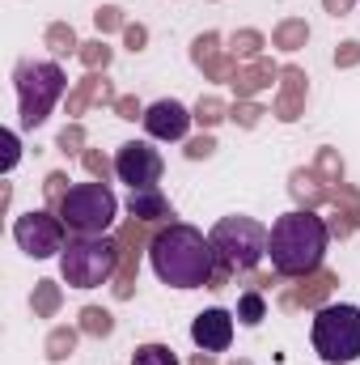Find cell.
Instances as JSON below:
<instances>
[{
  "instance_id": "cell-1",
  "label": "cell",
  "mask_w": 360,
  "mask_h": 365,
  "mask_svg": "<svg viewBox=\"0 0 360 365\" xmlns=\"http://www.w3.org/2000/svg\"><path fill=\"white\" fill-rule=\"evenodd\" d=\"M149 259L162 284L170 289H208L216 276V251L212 238H203L195 225L186 221H170L153 234L149 242Z\"/></svg>"
},
{
  "instance_id": "cell-2",
  "label": "cell",
  "mask_w": 360,
  "mask_h": 365,
  "mask_svg": "<svg viewBox=\"0 0 360 365\" xmlns=\"http://www.w3.org/2000/svg\"><path fill=\"white\" fill-rule=\"evenodd\" d=\"M327 247H331V225L314 208H292V212L275 217V225L268 230L271 268L284 280H301V276L318 272Z\"/></svg>"
},
{
  "instance_id": "cell-3",
  "label": "cell",
  "mask_w": 360,
  "mask_h": 365,
  "mask_svg": "<svg viewBox=\"0 0 360 365\" xmlns=\"http://www.w3.org/2000/svg\"><path fill=\"white\" fill-rule=\"evenodd\" d=\"M13 86H17L21 128H38V123H47L51 106L64 98L68 77H64V68L55 60H21L17 73H13Z\"/></svg>"
},
{
  "instance_id": "cell-4",
  "label": "cell",
  "mask_w": 360,
  "mask_h": 365,
  "mask_svg": "<svg viewBox=\"0 0 360 365\" xmlns=\"http://www.w3.org/2000/svg\"><path fill=\"white\" fill-rule=\"evenodd\" d=\"M115 268H119V238L77 234V238H68V247L60 251V276H64L73 289H97V284L110 280Z\"/></svg>"
},
{
  "instance_id": "cell-5",
  "label": "cell",
  "mask_w": 360,
  "mask_h": 365,
  "mask_svg": "<svg viewBox=\"0 0 360 365\" xmlns=\"http://www.w3.org/2000/svg\"><path fill=\"white\" fill-rule=\"evenodd\" d=\"M314 353L327 365H352L360 361V306H318L314 314Z\"/></svg>"
},
{
  "instance_id": "cell-6",
  "label": "cell",
  "mask_w": 360,
  "mask_h": 365,
  "mask_svg": "<svg viewBox=\"0 0 360 365\" xmlns=\"http://www.w3.org/2000/svg\"><path fill=\"white\" fill-rule=\"evenodd\" d=\"M208 238H212L216 264L229 272H250L268 255V230L255 217H221Z\"/></svg>"
},
{
  "instance_id": "cell-7",
  "label": "cell",
  "mask_w": 360,
  "mask_h": 365,
  "mask_svg": "<svg viewBox=\"0 0 360 365\" xmlns=\"http://www.w3.org/2000/svg\"><path fill=\"white\" fill-rule=\"evenodd\" d=\"M60 221L73 230V234H106L119 217V200L106 182H77L68 187V195L60 200Z\"/></svg>"
},
{
  "instance_id": "cell-8",
  "label": "cell",
  "mask_w": 360,
  "mask_h": 365,
  "mask_svg": "<svg viewBox=\"0 0 360 365\" xmlns=\"http://www.w3.org/2000/svg\"><path fill=\"white\" fill-rule=\"evenodd\" d=\"M64 221H60V212H51V208H30V212H21L17 221H13V242L30 255V259H51V255H60L68 242H64Z\"/></svg>"
},
{
  "instance_id": "cell-9",
  "label": "cell",
  "mask_w": 360,
  "mask_h": 365,
  "mask_svg": "<svg viewBox=\"0 0 360 365\" xmlns=\"http://www.w3.org/2000/svg\"><path fill=\"white\" fill-rule=\"evenodd\" d=\"M162 170H166V162H162V153L149 140H127L115 153V175H119V182H127L132 191L157 187L162 182Z\"/></svg>"
},
{
  "instance_id": "cell-10",
  "label": "cell",
  "mask_w": 360,
  "mask_h": 365,
  "mask_svg": "<svg viewBox=\"0 0 360 365\" xmlns=\"http://www.w3.org/2000/svg\"><path fill=\"white\" fill-rule=\"evenodd\" d=\"M149 221H127L115 238H119V284H115V297L119 302H127L132 293H136V268H140V247L144 242H153V234L144 230Z\"/></svg>"
},
{
  "instance_id": "cell-11",
  "label": "cell",
  "mask_w": 360,
  "mask_h": 365,
  "mask_svg": "<svg viewBox=\"0 0 360 365\" xmlns=\"http://www.w3.org/2000/svg\"><path fill=\"white\" fill-rule=\"evenodd\" d=\"M191 60H195V68H199L208 81H229V86H233V77H238V68H242L229 51H221V34H216V30H203V34L191 43Z\"/></svg>"
},
{
  "instance_id": "cell-12",
  "label": "cell",
  "mask_w": 360,
  "mask_h": 365,
  "mask_svg": "<svg viewBox=\"0 0 360 365\" xmlns=\"http://www.w3.org/2000/svg\"><path fill=\"white\" fill-rule=\"evenodd\" d=\"M144 132L153 136V140H182L186 136V128L195 123V115L182 106V102H174V98H162V102H153L149 110H144Z\"/></svg>"
},
{
  "instance_id": "cell-13",
  "label": "cell",
  "mask_w": 360,
  "mask_h": 365,
  "mask_svg": "<svg viewBox=\"0 0 360 365\" xmlns=\"http://www.w3.org/2000/svg\"><path fill=\"white\" fill-rule=\"evenodd\" d=\"M191 340L199 353H225L233 344V314L212 306V310H199L195 323H191Z\"/></svg>"
},
{
  "instance_id": "cell-14",
  "label": "cell",
  "mask_w": 360,
  "mask_h": 365,
  "mask_svg": "<svg viewBox=\"0 0 360 365\" xmlns=\"http://www.w3.org/2000/svg\"><path fill=\"white\" fill-rule=\"evenodd\" d=\"M305 73L297 68V64H288V68H280V98H275V119L280 123H297L301 115H305Z\"/></svg>"
},
{
  "instance_id": "cell-15",
  "label": "cell",
  "mask_w": 360,
  "mask_h": 365,
  "mask_svg": "<svg viewBox=\"0 0 360 365\" xmlns=\"http://www.w3.org/2000/svg\"><path fill=\"white\" fill-rule=\"evenodd\" d=\"M335 284H339V276L318 268V272L301 276V284H297V289H288V293H284V306H288V310H297V306L318 310V306H327V297L335 293Z\"/></svg>"
},
{
  "instance_id": "cell-16",
  "label": "cell",
  "mask_w": 360,
  "mask_h": 365,
  "mask_svg": "<svg viewBox=\"0 0 360 365\" xmlns=\"http://www.w3.org/2000/svg\"><path fill=\"white\" fill-rule=\"evenodd\" d=\"M127 212L136 217V221H149V225H170L174 221V204L157 191V187H140V191H132L127 195Z\"/></svg>"
},
{
  "instance_id": "cell-17",
  "label": "cell",
  "mask_w": 360,
  "mask_h": 365,
  "mask_svg": "<svg viewBox=\"0 0 360 365\" xmlns=\"http://www.w3.org/2000/svg\"><path fill=\"white\" fill-rule=\"evenodd\" d=\"M280 81V68L271 64V60H250V64H242L238 68V77H233V90H238V98H255V93H263L271 90Z\"/></svg>"
},
{
  "instance_id": "cell-18",
  "label": "cell",
  "mask_w": 360,
  "mask_h": 365,
  "mask_svg": "<svg viewBox=\"0 0 360 365\" xmlns=\"http://www.w3.org/2000/svg\"><path fill=\"white\" fill-rule=\"evenodd\" d=\"M288 191H292V200H297V208H314L318 212V204H327V182L318 179L314 170H292L288 175Z\"/></svg>"
},
{
  "instance_id": "cell-19",
  "label": "cell",
  "mask_w": 360,
  "mask_h": 365,
  "mask_svg": "<svg viewBox=\"0 0 360 365\" xmlns=\"http://www.w3.org/2000/svg\"><path fill=\"white\" fill-rule=\"evenodd\" d=\"M60 306H64V289H60L55 280H38L34 293H30V310H34V319H55Z\"/></svg>"
},
{
  "instance_id": "cell-20",
  "label": "cell",
  "mask_w": 360,
  "mask_h": 365,
  "mask_svg": "<svg viewBox=\"0 0 360 365\" xmlns=\"http://www.w3.org/2000/svg\"><path fill=\"white\" fill-rule=\"evenodd\" d=\"M309 43V26L301 21V17H284L275 30H271V47H280V51H301Z\"/></svg>"
},
{
  "instance_id": "cell-21",
  "label": "cell",
  "mask_w": 360,
  "mask_h": 365,
  "mask_svg": "<svg viewBox=\"0 0 360 365\" xmlns=\"http://www.w3.org/2000/svg\"><path fill=\"white\" fill-rule=\"evenodd\" d=\"M43 43H47L51 56H77L81 51V38H77V30L68 21H51L47 34H43Z\"/></svg>"
},
{
  "instance_id": "cell-22",
  "label": "cell",
  "mask_w": 360,
  "mask_h": 365,
  "mask_svg": "<svg viewBox=\"0 0 360 365\" xmlns=\"http://www.w3.org/2000/svg\"><path fill=\"white\" fill-rule=\"evenodd\" d=\"M263 47H268V38H263L259 30H238V34L229 38V56H233L238 64L259 60V56H263Z\"/></svg>"
},
{
  "instance_id": "cell-23",
  "label": "cell",
  "mask_w": 360,
  "mask_h": 365,
  "mask_svg": "<svg viewBox=\"0 0 360 365\" xmlns=\"http://www.w3.org/2000/svg\"><path fill=\"white\" fill-rule=\"evenodd\" d=\"M77 340H81V327H51L47 336V361H68L77 353Z\"/></svg>"
},
{
  "instance_id": "cell-24",
  "label": "cell",
  "mask_w": 360,
  "mask_h": 365,
  "mask_svg": "<svg viewBox=\"0 0 360 365\" xmlns=\"http://www.w3.org/2000/svg\"><path fill=\"white\" fill-rule=\"evenodd\" d=\"M238 319H242V327H259V323L268 319V297H263L259 289H246V293L238 297Z\"/></svg>"
},
{
  "instance_id": "cell-25",
  "label": "cell",
  "mask_w": 360,
  "mask_h": 365,
  "mask_svg": "<svg viewBox=\"0 0 360 365\" xmlns=\"http://www.w3.org/2000/svg\"><path fill=\"white\" fill-rule=\"evenodd\" d=\"M309 170L327 182V187L344 182V158H339V149H318V158H314V166H309Z\"/></svg>"
},
{
  "instance_id": "cell-26",
  "label": "cell",
  "mask_w": 360,
  "mask_h": 365,
  "mask_svg": "<svg viewBox=\"0 0 360 365\" xmlns=\"http://www.w3.org/2000/svg\"><path fill=\"white\" fill-rule=\"evenodd\" d=\"M81 331L93 336V340H106V336L115 331V314L102 310V306H85V310H81Z\"/></svg>"
},
{
  "instance_id": "cell-27",
  "label": "cell",
  "mask_w": 360,
  "mask_h": 365,
  "mask_svg": "<svg viewBox=\"0 0 360 365\" xmlns=\"http://www.w3.org/2000/svg\"><path fill=\"white\" fill-rule=\"evenodd\" d=\"M191 115H195V123H199V128H216L221 119H229V106H225L216 93H208V98H199V102H195V110H191Z\"/></svg>"
},
{
  "instance_id": "cell-28",
  "label": "cell",
  "mask_w": 360,
  "mask_h": 365,
  "mask_svg": "<svg viewBox=\"0 0 360 365\" xmlns=\"http://www.w3.org/2000/svg\"><path fill=\"white\" fill-rule=\"evenodd\" d=\"M81 64L90 68V73H102V68H110V60H115V51L106 47V38H93V43H81Z\"/></svg>"
},
{
  "instance_id": "cell-29",
  "label": "cell",
  "mask_w": 360,
  "mask_h": 365,
  "mask_svg": "<svg viewBox=\"0 0 360 365\" xmlns=\"http://www.w3.org/2000/svg\"><path fill=\"white\" fill-rule=\"evenodd\" d=\"M132 365H179V357L170 344H140L132 353Z\"/></svg>"
},
{
  "instance_id": "cell-30",
  "label": "cell",
  "mask_w": 360,
  "mask_h": 365,
  "mask_svg": "<svg viewBox=\"0 0 360 365\" xmlns=\"http://www.w3.org/2000/svg\"><path fill=\"white\" fill-rule=\"evenodd\" d=\"M263 115H268V110H263L255 98H238V106H229V119H233L238 128H259Z\"/></svg>"
},
{
  "instance_id": "cell-31",
  "label": "cell",
  "mask_w": 360,
  "mask_h": 365,
  "mask_svg": "<svg viewBox=\"0 0 360 365\" xmlns=\"http://www.w3.org/2000/svg\"><path fill=\"white\" fill-rule=\"evenodd\" d=\"M93 26H97V34H115V30H123L127 21H123V9H119V4H102V9L93 13Z\"/></svg>"
},
{
  "instance_id": "cell-32",
  "label": "cell",
  "mask_w": 360,
  "mask_h": 365,
  "mask_svg": "<svg viewBox=\"0 0 360 365\" xmlns=\"http://www.w3.org/2000/svg\"><path fill=\"white\" fill-rule=\"evenodd\" d=\"M43 195H47V208L55 212V208H60V200L68 195V175H64V170H51L47 182H43Z\"/></svg>"
},
{
  "instance_id": "cell-33",
  "label": "cell",
  "mask_w": 360,
  "mask_h": 365,
  "mask_svg": "<svg viewBox=\"0 0 360 365\" xmlns=\"http://www.w3.org/2000/svg\"><path fill=\"white\" fill-rule=\"evenodd\" d=\"M60 153H85V128L81 123H68L60 132Z\"/></svg>"
},
{
  "instance_id": "cell-34",
  "label": "cell",
  "mask_w": 360,
  "mask_h": 365,
  "mask_svg": "<svg viewBox=\"0 0 360 365\" xmlns=\"http://www.w3.org/2000/svg\"><path fill=\"white\" fill-rule=\"evenodd\" d=\"M81 162H85V170H90L97 182H106V175L115 170V166L106 162V153H102V149H85V153H81Z\"/></svg>"
},
{
  "instance_id": "cell-35",
  "label": "cell",
  "mask_w": 360,
  "mask_h": 365,
  "mask_svg": "<svg viewBox=\"0 0 360 365\" xmlns=\"http://www.w3.org/2000/svg\"><path fill=\"white\" fill-rule=\"evenodd\" d=\"M123 43H127V51H144V47H149V26L127 21V26H123Z\"/></svg>"
},
{
  "instance_id": "cell-36",
  "label": "cell",
  "mask_w": 360,
  "mask_h": 365,
  "mask_svg": "<svg viewBox=\"0 0 360 365\" xmlns=\"http://www.w3.org/2000/svg\"><path fill=\"white\" fill-rule=\"evenodd\" d=\"M144 110H149V106H140L132 93H119V98H115V115H119V119H132V123H136V119H144Z\"/></svg>"
},
{
  "instance_id": "cell-37",
  "label": "cell",
  "mask_w": 360,
  "mask_h": 365,
  "mask_svg": "<svg viewBox=\"0 0 360 365\" xmlns=\"http://www.w3.org/2000/svg\"><path fill=\"white\" fill-rule=\"evenodd\" d=\"M356 64H360V43L356 38L339 43V47H335V68H356Z\"/></svg>"
},
{
  "instance_id": "cell-38",
  "label": "cell",
  "mask_w": 360,
  "mask_h": 365,
  "mask_svg": "<svg viewBox=\"0 0 360 365\" xmlns=\"http://www.w3.org/2000/svg\"><path fill=\"white\" fill-rule=\"evenodd\" d=\"M212 153H216V140H212L208 132L195 136V140H186V158H191V162H203V158H212Z\"/></svg>"
},
{
  "instance_id": "cell-39",
  "label": "cell",
  "mask_w": 360,
  "mask_h": 365,
  "mask_svg": "<svg viewBox=\"0 0 360 365\" xmlns=\"http://www.w3.org/2000/svg\"><path fill=\"white\" fill-rule=\"evenodd\" d=\"M17 158H21V145H17V132H4V175L17 166Z\"/></svg>"
},
{
  "instance_id": "cell-40",
  "label": "cell",
  "mask_w": 360,
  "mask_h": 365,
  "mask_svg": "<svg viewBox=\"0 0 360 365\" xmlns=\"http://www.w3.org/2000/svg\"><path fill=\"white\" fill-rule=\"evenodd\" d=\"M322 4H327V13H331V17H344V13H352V4H356V0H322Z\"/></svg>"
},
{
  "instance_id": "cell-41",
  "label": "cell",
  "mask_w": 360,
  "mask_h": 365,
  "mask_svg": "<svg viewBox=\"0 0 360 365\" xmlns=\"http://www.w3.org/2000/svg\"><path fill=\"white\" fill-rule=\"evenodd\" d=\"M191 365H216V361H212V353H195V357H191Z\"/></svg>"
},
{
  "instance_id": "cell-42",
  "label": "cell",
  "mask_w": 360,
  "mask_h": 365,
  "mask_svg": "<svg viewBox=\"0 0 360 365\" xmlns=\"http://www.w3.org/2000/svg\"><path fill=\"white\" fill-rule=\"evenodd\" d=\"M229 365H250V361H229Z\"/></svg>"
}]
</instances>
